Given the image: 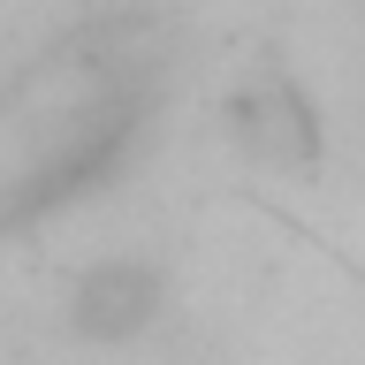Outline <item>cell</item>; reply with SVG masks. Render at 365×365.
<instances>
[{"instance_id": "1", "label": "cell", "mask_w": 365, "mask_h": 365, "mask_svg": "<svg viewBox=\"0 0 365 365\" xmlns=\"http://www.w3.org/2000/svg\"><path fill=\"white\" fill-rule=\"evenodd\" d=\"M168 304H175V282H168V267L153 251H99V259H84L68 274L61 327L91 350H130L168 319Z\"/></svg>"}, {"instance_id": "2", "label": "cell", "mask_w": 365, "mask_h": 365, "mask_svg": "<svg viewBox=\"0 0 365 365\" xmlns=\"http://www.w3.org/2000/svg\"><path fill=\"white\" fill-rule=\"evenodd\" d=\"M221 130L267 175H312L319 153H327L319 107H312V91L297 84L289 68H244L228 84V99H221Z\"/></svg>"}]
</instances>
